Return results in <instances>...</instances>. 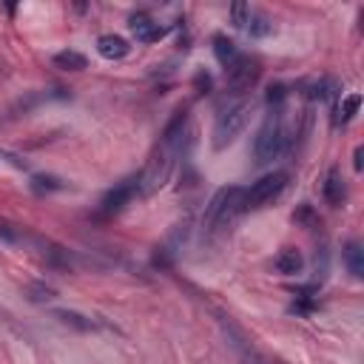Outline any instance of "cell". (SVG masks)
Returning a JSON list of instances; mask_svg holds the SVG:
<instances>
[{
  "label": "cell",
  "mask_w": 364,
  "mask_h": 364,
  "mask_svg": "<svg viewBox=\"0 0 364 364\" xmlns=\"http://www.w3.org/2000/svg\"><path fill=\"white\" fill-rule=\"evenodd\" d=\"M287 94H290V91H287V85H284V82H273V85L267 88V94H264V97H267L270 108H282V105H284V100H287Z\"/></svg>",
  "instance_id": "603a6c76"
},
{
  "label": "cell",
  "mask_w": 364,
  "mask_h": 364,
  "mask_svg": "<svg viewBox=\"0 0 364 364\" xmlns=\"http://www.w3.org/2000/svg\"><path fill=\"white\" fill-rule=\"evenodd\" d=\"M239 202H242V188H236V185L219 188V191L213 193V199L208 202L202 222H205L208 228H222V225H228L236 213H242Z\"/></svg>",
  "instance_id": "5b68a950"
},
{
  "label": "cell",
  "mask_w": 364,
  "mask_h": 364,
  "mask_svg": "<svg viewBox=\"0 0 364 364\" xmlns=\"http://www.w3.org/2000/svg\"><path fill=\"white\" fill-rule=\"evenodd\" d=\"M54 318H57L60 324H65V327L80 330V333L97 330V321H94V318H88V316H82V313H77V310H54Z\"/></svg>",
  "instance_id": "5bb4252c"
},
{
  "label": "cell",
  "mask_w": 364,
  "mask_h": 364,
  "mask_svg": "<svg viewBox=\"0 0 364 364\" xmlns=\"http://www.w3.org/2000/svg\"><path fill=\"white\" fill-rule=\"evenodd\" d=\"M28 185H31V191H34L37 196H43V193H54V191H63V188H65V182L57 179V176H51V173H34Z\"/></svg>",
  "instance_id": "7402d4cb"
},
{
  "label": "cell",
  "mask_w": 364,
  "mask_h": 364,
  "mask_svg": "<svg viewBox=\"0 0 364 364\" xmlns=\"http://www.w3.org/2000/svg\"><path fill=\"white\" fill-rule=\"evenodd\" d=\"M179 151L176 148H168V145H159V151L148 159V165H145V171L136 176V191L139 193H154V191H159L168 179H171V171H173V156H176Z\"/></svg>",
  "instance_id": "3957f363"
},
{
  "label": "cell",
  "mask_w": 364,
  "mask_h": 364,
  "mask_svg": "<svg viewBox=\"0 0 364 364\" xmlns=\"http://www.w3.org/2000/svg\"><path fill=\"white\" fill-rule=\"evenodd\" d=\"M321 196H324V199H327V205H333V208H338V205L347 199V185H344V179H341V173H338L336 168H330V171L324 173Z\"/></svg>",
  "instance_id": "30bf717a"
},
{
  "label": "cell",
  "mask_w": 364,
  "mask_h": 364,
  "mask_svg": "<svg viewBox=\"0 0 364 364\" xmlns=\"http://www.w3.org/2000/svg\"><path fill=\"white\" fill-rule=\"evenodd\" d=\"M250 111H253V102L242 100V102H236V105H228V108L216 117V122H213V148H216V151H225L228 145L236 142V136L245 131V125H247V119H250Z\"/></svg>",
  "instance_id": "7a4b0ae2"
},
{
  "label": "cell",
  "mask_w": 364,
  "mask_h": 364,
  "mask_svg": "<svg viewBox=\"0 0 364 364\" xmlns=\"http://www.w3.org/2000/svg\"><path fill=\"white\" fill-rule=\"evenodd\" d=\"M26 299L34 301V304H48V301L57 299V290L51 284H46V282H28L26 284Z\"/></svg>",
  "instance_id": "ffe728a7"
},
{
  "label": "cell",
  "mask_w": 364,
  "mask_h": 364,
  "mask_svg": "<svg viewBox=\"0 0 364 364\" xmlns=\"http://www.w3.org/2000/svg\"><path fill=\"white\" fill-rule=\"evenodd\" d=\"M341 256H344V264H347V270H350V276L353 279H361L364 276V250H361V242H347L344 245V250H341Z\"/></svg>",
  "instance_id": "4fadbf2b"
},
{
  "label": "cell",
  "mask_w": 364,
  "mask_h": 364,
  "mask_svg": "<svg viewBox=\"0 0 364 364\" xmlns=\"http://www.w3.org/2000/svg\"><path fill=\"white\" fill-rule=\"evenodd\" d=\"M213 54H216V60L228 68L236 57H239V48H236V43L230 40V37H225V34H216L213 37Z\"/></svg>",
  "instance_id": "2e32d148"
},
{
  "label": "cell",
  "mask_w": 364,
  "mask_h": 364,
  "mask_svg": "<svg viewBox=\"0 0 364 364\" xmlns=\"http://www.w3.org/2000/svg\"><path fill=\"white\" fill-rule=\"evenodd\" d=\"M273 267H276V273H282V276H296V273H301L304 259H301V253H299L296 247H284V250H279V256L273 259Z\"/></svg>",
  "instance_id": "7c38bea8"
},
{
  "label": "cell",
  "mask_w": 364,
  "mask_h": 364,
  "mask_svg": "<svg viewBox=\"0 0 364 364\" xmlns=\"http://www.w3.org/2000/svg\"><path fill=\"white\" fill-rule=\"evenodd\" d=\"M301 88H304V97L310 102H327V100H336L341 94V82L336 77H318V80L304 82Z\"/></svg>",
  "instance_id": "9c48e42d"
},
{
  "label": "cell",
  "mask_w": 364,
  "mask_h": 364,
  "mask_svg": "<svg viewBox=\"0 0 364 364\" xmlns=\"http://www.w3.org/2000/svg\"><path fill=\"white\" fill-rule=\"evenodd\" d=\"M134 193H139L136 191V179H125V182H119L114 191H108L105 196H102V202H100V210L105 213V216H111V213H119L131 199H134Z\"/></svg>",
  "instance_id": "52a82bcc"
},
{
  "label": "cell",
  "mask_w": 364,
  "mask_h": 364,
  "mask_svg": "<svg viewBox=\"0 0 364 364\" xmlns=\"http://www.w3.org/2000/svg\"><path fill=\"white\" fill-rule=\"evenodd\" d=\"M245 31L250 34V37H267V34H273V20L267 17V14H262V11H250V20H247V26H245Z\"/></svg>",
  "instance_id": "44dd1931"
},
{
  "label": "cell",
  "mask_w": 364,
  "mask_h": 364,
  "mask_svg": "<svg viewBox=\"0 0 364 364\" xmlns=\"http://www.w3.org/2000/svg\"><path fill=\"white\" fill-rule=\"evenodd\" d=\"M284 185H287V173L284 171H273V173H264L262 179H256L250 188H242V202H239L242 213L270 205L284 191Z\"/></svg>",
  "instance_id": "277c9868"
},
{
  "label": "cell",
  "mask_w": 364,
  "mask_h": 364,
  "mask_svg": "<svg viewBox=\"0 0 364 364\" xmlns=\"http://www.w3.org/2000/svg\"><path fill=\"white\" fill-rule=\"evenodd\" d=\"M287 125H284V111L282 108H270V114L264 117L256 139H253V159L256 165H267L276 156H282V151L287 148Z\"/></svg>",
  "instance_id": "6da1fadb"
},
{
  "label": "cell",
  "mask_w": 364,
  "mask_h": 364,
  "mask_svg": "<svg viewBox=\"0 0 364 364\" xmlns=\"http://www.w3.org/2000/svg\"><path fill=\"white\" fill-rule=\"evenodd\" d=\"M259 74H262L259 60L245 57V54H239V57L225 68V80H228V88H230V91H247V88L259 80Z\"/></svg>",
  "instance_id": "8992f818"
},
{
  "label": "cell",
  "mask_w": 364,
  "mask_h": 364,
  "mask_svg": "<svg viewBox=\"0 0 364 364\" xmlns=\"http://www.w3.org/2000/svg\"><path fill=\"white\" fill-rule=\"evenodd\" d=\"M358 108H361V94H347V97L338 102L333 122H336V125H347V122L355 117V111H358Z\"/></svg>",
  "instance_id": "ac0fdd59"
},
{
  "label": "cell",
  "mask_w": 364,
  "mask_h": 364,
  "mask_svg": "<svg viewBox=\"0 0 364 364\" xmlns=\"http://www.w3.org/2000/svg\"><path fill=\"white\" fill-rule=\"evenodd\" d=\"M250 11H253V9H250L247 3H233V6H230V20H233V26H236V28H245L247 20H250Z\"/></svg>",
  "instance_id": "cb8c5ba5"
},
{
  "label": "cell",
  "mask_w": 364,
  "mask_h": 364,
  "mask_svg": "<svg viewBox=\"0 0 364 364\" xmlns=\"http://www.w3.org/2000/svg\"><path fill=\"white\" fill-rule=\"evenodd\" d=\"M361 156H364V148L358 145V148L353 151V168H355V171H361V168H364V162H361Z\"/></svg>",
  "instance_id": "d4e9b609"
},
{
  "label": "cell",
  "mask_w": 364,
  "mask_h": 364,
  "mask_svg": "<svg viewBox=\"0 0 364 364\" xmlns=\"http://www.w3.org/2000/svg\"><path fill=\"white\" fill-rule=\"evenodd\" d=\"M57 68H63V71H82L85 65H88V60H85V54H80V51H71V48H65V51H60V54H54V60H51Z\"/></svg>",
  "instance_id": "e0dca14e"
},
{
  "label": "cell",
  "mask_w": 364,
  "mask_h": 364,
  "mask_svg": "<svg viewBox=\"0 0 364 364\" xmlns=\"http://www.w3.org/2000/svg\"><path fill=\"white\" fill-rule=\"evenodd\" d=\"M0 239L11 242V245H34L37 236H31L23 225H14V222H0Z\"/></svg>",
  "instance_id": "9a60e30c"
},
{
  "label": "cell",
  "mask_w": 364,
  "mask_h": 364,
  "mask_svg": "<svg viewBox=\"0 0 364 364\" xmlns=\"http://www.w3.org/2000/svg\"><path fill=\"white\" fill-rule=\"evenodd\" d=\"M97 51H100L105 60H122V57L131 51V46H128V40L119 37V34H102V37H97Z\"/></svg>",
  "instance_id": "8fae6325"
},
{
  "label": "cell",
  "mask_w": 364,
  "mask_h": 364,
  "mask_svg": "<svg viewBox=\"0 0 364 364\" xmlns=\"http://www.w3.org/2000/svg\"><path fill=\"white\" fill-rule=\"evenodd\" d=\"M128 26H131V31H134V37L139 40V43H156V40H162L165 37V26H159L154 17H148V14H131V20H128Z\"/></svg>",
  "instance_id": "ba28073f"
},
{
  "label": "cell",
  "mask_w": 364,
  "mask_h": 364,
  "mask_svg": "<svg viewBox=\"0 0 364 364\" xmlns=\"http://www.w3.org/2000/svg\"><path fill=\"white\" fill-rule=\"evenodd\" d=\"M293 222L301 225L304 230H318V228H321V216H318L316 208L307 205V202H301V205L293 210Z\"/></svg>",
  "instance_id": "d6986e66"
}]
</instances>
